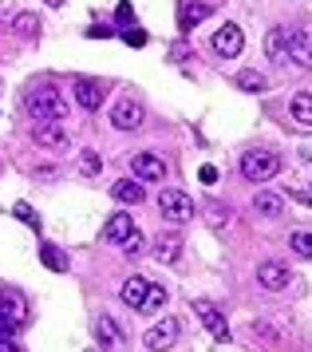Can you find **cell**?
Listing matches in <instances>:
<instances>
[{"instance_id": "cell-1", "label": "cell", "mask_w": 312, "mask_h": 352, "mask_svg": "<svg viewBox=\"0 0 312 352\" xmlns=\"http://www.w3.org/2000/svg\"><path fill=\"white\" fill-rule=\"evenodd\" d=\"M24 107H28V115H36L40 123H44V119H56V123L67 119V99H63L56 87H36V91H28Z\"/></svg>"}, {"instance_id": "cell-2", "label": "cell", "mask_w": 312, "mask_h": 352, "mask_svg": "<svg viewBox=\"0 0 312 352\" xmlns=\"http://www.w3.org/2000/svg\"><path fill=\"white\" fill-rule=\"evenodd\" d=\"M241 175L249 182H269V178L281 175V159L273 151H245L241 155Z\"/></svg>"}, {"instance_id": "cell-3", "label": "cell", "mask_w": 312, "mask_h": 352, "mask_svg": "<svg viewBox=\"0 0 312 352\" xmlns=\"http://www.w3.org/2000/svg\"><path fill=\"white\" fill-rule=\"evenodd\" d=\"M28 317H32L28 297H24L20 289H12V285L0 289V320H8V324H16V329L24 333V329H28Z\"/></svg>"}, {"instance_id": "cell-4", "label": "cell", "mask_w": 312, "mask_h": 352, "mask_svg": "<svg viewBox=\"0 0 312 352\" xmlns=\"http://www.w3.org/2000/svg\"><path fill=\"white\" fill-rule=\"evenodd\" d=\"M158 210H162V218L174 226H186L194 218V198L186 190H162L158 194Z\"/></svg>"}, {"instance_id": "cell-5", "label": "cell", "mask_w": 312, "mask_h": 352, "mask_svg": "<svg viewBox=\"0 0 312 352\" xmlns=\"http://www.w3.org/2000/svg\"><path fill=\"white\" fill-rule=\"evenodd\" d=\"M142 119H146V107H142L139 99H131V96H123L115 107H111V127H119V131H139Z\"/></svg>"}, {"instance_id": "cell-6", "label": "cell", "mask_w": 312, "mask_h": 352, "mask_svg": "<svg viewBox=\"0 0 312 352\" xmlns=\"http://www.w3.org/2000/svg\"><path fill=\"white\" fill-rule=\"evenodd\" d=\"M178 333H182V329H178V320L162 317L158 324H151V329H146L142 344H146L151 352H166V349H174V344H178Z\"/></svg>"}, {"instance_id": "cell-7", "label": "cell", "mask_w": 312, "mask_h": 352, "mask_svg": "<svg viewBox=\"0 0 312 352\" xmlns=\"http://www.w3.org/2000/svg\"><path fill=\"white\" fill-rule=\"evenodd\" d=\"M257 285L269 289V293H281V289L293 285V270L285 261H261L257 265Z\"/></svg>"}, {"instance_id": "cell-8", "label": "cell", "mask_w": 312, "mask_h": 352, "mask_svg": "<svg viewBox=\"0 0 312 352\" xmlns=\"http://www.w3.org/2000/svg\"><path fill=\"white\" fill-rule=\"evenodd\" d=\"M194 313L202 317V324L210 329V336H214V340H221V344L230 340V324H225V317H221V309H218L214 301L198 297V301H194Z\"/></svg>"}, {"instance_id": "cell-9", "label": "cell", "mask_w": 312, "mask_h": 352, "mask_svg": "<svg viewBox=\"0 0 312 352\" xmlns=\"http://www.w3.org/2000/svg\"><path fill=\"white\" fill-rule=\"evenodd\" d=\"M91 333H95V340H99V349H107V352H123L126 349V336H123V329L115 324L111 317H95V324H91Z\"/></svg>"}, {"instance_id": "cell-10", "label": "cell", "mask_w": 312, "mask_h": 352, "mask_svg": "<svg viewBox=\"0 0 312 352\" xmlns=\"http://www.w3.org/2000/svg\"><path fill=\"white\" fill-rule=\"evenodd\" d=\"M241 48H245V36H241L237 24H221L218 32H214V52H218L221 60H237Z\"/></svg>"}, {"instance_id": "cell-11", "label": "cell", "mask_w": 312, "mask_h": 352, "mask_svg": "<svg viewBox=\"0 0 312 352\" xmlns=\"http://www.w3.org/2000/svg\"><path fill=\"white\" fill-rule=\"evenodd\" d=\"M131 170H135V178H139V182H162V175H166V162L158 159L155 151H139V155L131 159Z\"/></svg>"}, {"instance_id": "cell-12", "label": "cell", "mask_w": 312, "mask_h": 352, "mask_svg": "<svg viewBox=\"0 0 312 352\" xmlns=\"http://www.w3.org/2000/svg\"><path fill=\"white\" fill-rule=\"evenodd\" d=\"M71 96H76V103L83 111H99V103H103V83L91 80V76H79V80L71 83Z\"/></svg>"}, {"instance_id": "cell-13", "label": "cell", "mask_w": 312, "mask_h": 352, "mask_svg": "<svg viewBox=\"0 0 312 352\" xmlns=\"http://www.w3.org/2000/svg\"><path fill=\"white\" fill-rule=\"evenodd\" d=\"M32 139H36V146L60 151V146H67V127H63V123H56V119H44L40 127H32Z\"/></svg>"}, {"instance_id": "cell-14", "label": "cell", "mask_w": 312, "mask_h": 352, "mask_svg": "<svg viewBox=\"0 0 312 352\" xmlns=\"http://www.w3.org/2000/svg\"><path fill=\"white\" fill-rule=\"evenodd\" d=\"M155 257L162 261V265H174V261L182 257V234H178V230L158 234V238H155Z\"/></svg>"}, {"instance_id": "cell-15", "label": "cell", "mask_w": 312, "mask_h": 352, "mask_svg": "<svg viewBox=\"0 0 312 352\" xmlns=\"http://www.w3.org/2000/svg\"><path fill=\"white\" fill-rule=\"evenodd\" d=\"M289 64L297 67H312V36L309 32H289Z\"/></svg>"}, {"instance_id": "cell-16", "label": "cell", "mask_w": 312, "mask_h": 352, "mask_svg": "<svg viewBox=\"0 0 312 352\" xmlns=\"http://www.w3.org/2000/svg\"><path fill=\"white\" fill-rule=\"evenodd\" d=\"M111 198H115V202H123V206H139L142 198H146V190H142L139 178H119V182L111 186Z\"/></svg>"}, {"instance_id": "cell-17", "label": "cell", "mask_w": 312, "mask_h": 352, "mask_svg": "<svg viewBox=\"0 0 312 352\" xmlns=\"http://www.w3.org/2000/svg\"><path fill=\"white\" fill-rule=\"evenodd\" d=\"M253 210H257L261 218H281V214H285V194H277V190H257V198H253Z\"/></svg>"}, {"instance_id": "cell-18", "label": "cell", "mask_w": 312, "mask_h": 352, "mask_svg": "<svg viewBox=\"0 0 312 352\" xmlns=\"http://www.w3.org/2000/svg\"><path fill=\"white\" fill-rule=\"evenodd\" d=\"M146 285H151V281H146V277H139V273H135V277H126V281H123V289H119V301H123V305H131V309H142Z\"/></svg>"}, {"instance_id": "cell-19", "label": "cell", "mask_w": 312, "mask_h": 352, "mask_svg": "<svg viewBox=\"0 0 312 352\" xmlns=\"http://www.w3.org/2000/svg\"><path fill=\"white\" fill-rule=\"evenodd\" d=\"M289 115L297 119V127L312 131V91H297V96L289 99Z\"/></svg>"}, {"instance_id": "cell-20", "label": "cell", "mask_w": 312, "mask_h": 352, "mask_svg": "<svg viewBox=\"0 0 312 352\" xmlns=\"http://www.w3.org/2000/svg\"><path fill=\"white\" fill-rule=\"evenodd\" d=\"M131 230H135L131 214H123V210H119V214H111L107 226H103V241H115V245H119V241H123L126 234H131Z\"/></svg>"}, {"instance_id": "cell-21", "label": "cell", "mask_w": 312, "mask_h": 352, "mask_svg": "<svg viewBox=\"0 0 312 352\" xmlns=\"http://www.w3.org/2000/svg\"><path fill=\"white\" fill-rule=\"evenodd\" d=\"M265 52H269V60L281 64L285 56H289V32H285V28H273V32L265 36Z\"/></svg>"}, {"instance_id": "cell-22", "label": "cell", "mask_w": 312, "mask_h": 352, "mask_svg": "<svg viewBox=\"0 0 312 352\" xmlns=\"http://www.w3.org/2000/svg\"><path fill=\"white\" fill-rule=\"evenodd\" d=\"M210 16V4H182V12H178V24H182V32H190L194 24H202Z\"/></svg>"}, {"instance_id": "cell-23", "label": "cell", "mask_w": 312, "mask_h": 352, "mask_svg": "<svg viewBox=\"0 0 312 352\" xmlns=\"http://www.w3.org/2000/svg\"><path fill=\"white\" fill-rule=\"evenodd\" d=\"M12 28L24 36V40H32V36L40 32V16H36V12H20V16L12 20Z\"/></svg>"}, {"instance_id": "cell-24", "label": "cell", "mask_w": 312, "mask_h": 352, "mask_svg": "<svg viewBox=\"0 0 312 352\" xmlns=\"http://www.w3.org/2000/svg\"><path fill=\"white\" fill-rule=\"evenodd\" d=\"M99 170H103V159H99V151H83V155H79V175H83V178H95Z\"/></svg>"}, {"instance_id": "cell-25", "label": "cell", "mask_w": 312, "mask_h": 352, "mask_svg": "<svg viewBox=\"0 0 312 352\" xmlns=\"http://www.w3.org/2000/svg\"><path fill=\"white\" fill-rule=\"evenodd\" d=\"M289 245H293V254H300V257L312 261V230H297V234L289 238Z\"/></svg>"}, {"instance_id": "cell-26", "label": "cell", "mask_w": 312, "mask_h": 352, "mask_svg": "<svg viewBox=\"0 0 312 352\" xmlns=\"http://www.w3.org/2000/svg\"><path fill=\"white\" fill-rule=\"evenodd\" d=\"M162 305H166V289H162V285H146V297H142V309H146V313H158Z\"/></svg>"}, {"instance_id": "cell-27", "label": "cell", "mask_w": 312, "mask_h": 352, "mask_svg": "<svg viewBox=\"0 0 312 352\" xmlns=\"http://www.w3.org/2000/svg\"><path fill=\"white\" fill-rule=\"evenodd\" d=\"M237 87H245V91H265L269 80L261 72H241V76H237Z\"/></svg>"}, {"instance_id": "cell-28", "label": "cell", "mask_w": 312, "mask_h": 352, "mask_svg": "<svg viewBox=\"0 0 312 352\" xmlns=\"http://www.w3.org/2000/svg\"><path fill=\"white\" fill-rule=\"evenodd\" d=\"M119 245H123V254H126V257H139V254H142V234H139V230H131V234H126Z\"/></svg>"}, {"instance_id": "cell-29", "label": "cell", "mask_w": 312, "mask_h": 352, "mask_svg": "<svg viewBox=\"0 0 312 352\" xmlns=\"http://www.w3.org/2000/svg\"><path fill=\"white\" fill-rule=\"evenodd\" d=\"M40 261H44L47 270H56V273L63 270V257H60V250H56V245H44V250H40Z\"/></svg>"}, {"instance_id": "cell-30", "label": "cell", "mask_w": 312, "mask_h": 352, "mask_svg": "<svg viewBox=\"0 0 312 352\" xmlns=\"http://www.w3.org/2000/svg\"><path fill=\"white\" fill-rule=\"evenodd\" d=\"M123 40L131 44V48H142V44H146V32H142V28H126Z\"/></svg>"}, {"instance_id": "cell-31", "label": "cell", "mask_w": 312, "mask_h": 352, "mask_svg": "<svg viewBox=\"0 0 312 352\" xmlns=\"http://www.w3.org/2000/svg\"><path fill=\"white\" fill-rule=\"evenodd\" d=\"M210 218H214V226H230V222H234V210L214 206V210H210Z\"/></svg>"}, {"instance_id": "cell-32", "label": "cell", "mask_w": 312, "mask_h": 352, "mask_svg": "<svg viewBox=\"0 0 312 352\" xmlns=\"http://www.w3.org/2000/svg\"><path fill=\"white\" fill-rule=\"evenodd\" d=\"M16 336H20V329L8 324V320H0V340H16Z\"/></svg>"}, {"instance_id": "cell-33", "label": "cell", "mask_w": 312, "mask_h": 352, "mask_svg": "<svg viewBox=\"0 0 312 352\" xmlns=\"http://www.w3.org/2000/svg\"><path fill=\"white\" fill-rule=\"evenodd\" d=\"M16 214H20V218H24V222H28L32 230H40V222H36V214H32V210L24 206V202H20V206H16Z\"/></svg>"}, {"instance_id": "cell-34", "label": "cell", "mask_w": 312, "mask_h": 352, "mask_svg": "<svg viewBox=\"0 0 312 352\" xmlns=\"http://www.w3.org/2000/svg\"><path fill=\"white\" fill-rule=\"evenodd\" d=\"M198 175H202V182H205V186H214V182H218V166H202Z\"/></svg>"}, {"instance_id": "cell-35", "label": "cell", "mask_w": 312, "mask_h": 352, "mask_svg": "<svg viewBox=\"0 0 312 352\" xmlns=\"http://www.w3.org/2000/svg\"><path fill=\"white\" fill-rule=\"evenodd\" d=\"M115 16H119V24H131L135 12H131V4H119V12H115Z\"/></svg>"}, {"instance_id": "cell-36", "label": "cell", "mask_w": 312, "mask_h": 352, "mask_svg": "<svg viewBox=\"0 0 312 352\" xmlns=\"http://www.w3.org/2000/svg\"><path fill=\"white\" fill-rule=\"evenodd\" d=\"M0 352H20V349H16V340H0Z\"/></svg>"}, {"instance_id": "cell-37", "label": "cell", "mask_w": 312, "mask_h": 352, "mask_svg": "<svg viewBox=\"0 0 312 352\" xmlns=\"http://www.w3.org/2000/svg\"><path fill=\"white\" fill-rule=\"evenodd\" d=\"M44 4H52V8H56V4H63V0H44Z\"/></svg>"}, {"instance_id": "cell-38", "label": "cell", "mask_w": 312, "mask_h": 352, "mask_svg": "<svg viewBox=\"0 0 312 352\" xmlns=\"http://www.w3.org/2000/svg\"><path fill=\"white\" fill-rule=\"evenodd\" d=\"M309 198H312V194H309Z\"/></svg>"}]
</instances>
